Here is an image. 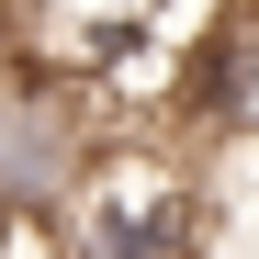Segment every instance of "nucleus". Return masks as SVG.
I'll return each instance as SVG.
<instances>
[{"label": "nucleus", "instance_id": "obj_1", "mask_svg": "<svg viewBox=\"0 0 259 259\" xmlns=\"http://www.w3.org/2000/svg\"><path fill=\"white\" fill-rule=\"evenodd\" d=\"M46 226H57V259H203L214 248V158L181 147L169 124H113Z\"/></svg>", "mask_w": 259, "mask_h": 259}]
</instances>
